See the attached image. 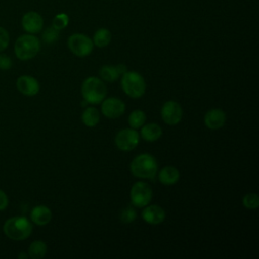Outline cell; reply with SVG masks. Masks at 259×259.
<instances>
[{
    "instance_id": "obj_23",
    "label": "cell",
    "mask_w": 259,
    "mask_h": 259,
    "mask_svg": "<svg viewBox=\"0 0 259 259\" xmlns=\"http://www.w3.org/2000/svg\"><path fill=\"white\" fill-rule=\"evenodd\" d=\"M243 204L249 209H256L259 206V197L256 193L250 192L243 197Z\"/></svg>"
},
{
    "instance_id": "obj_3",
    "label": "cell",
    "mask_w": 259,
    "mask_h": 259,
    "mask_svg": "<svg viewBox=\"0 0 259 259\" xmlns=\"http://www.w3.org/2000/svg\"><path fill=\"white\" fill-rule=\"evenodd\" d=\"M158 170L156 159L150 154H141L131 163L132 173L139 178L154 179Z\"/></svg>"
},
{
    "instance_id": "obj_11",
    "label": "cell",
    "mask_w": 259,
    "mask_h": 259,
    "mask_svg": "<svg viewBox=\"0 0 259 259\" xmlns=\"http://www.w3.org/2000/svg\"><path fill=\"white\" fill-rule=\"evenodd\" d=\"M21 25L23 29L30 33H37L42 29L44 26V19L40 14L35 11H28L26 12L21 19Z\"/></svg>"
},
{
    "instance_id": "obj_20",
    "label": "cell",
    "mask_w": 259,
    "mask_h": 259,
    "mask_svg": "<svg viewBox=\"0 0 259 259\" xmlns=\"http://www.w3.org/2000/svg\"><path fill=\"white\" fill-rule=\"evenodd\" d=\"M111 40V32L106 28H99L93 35V45L98 48L106 47Z\"/></svg>"
},
{
    "instance_id": "obj_21",
    "label": "cell",
    "mask_w": 259,
    "mask_h": 259,
    "mask_svg": "<svg viewBox=\"0 0 259 259\" xmlns=\"http://www.w3.org/2000/svg\"><path fill=\"white\" fill-rule=\"evenodd\" d=\"M99 75L102 78V80L109 82V83L115 82L120 76L116 69V66L113 67V66H107V65L101 67V69L99 71Z\"/></svg>"
},
{
    "instance_id": "obj_30",
    "label": "cell",
    "mask_w": 259,
    "mask_h": 259,
    "mask_svg": "<svg viewBox=\"0 0 259 259\" xmlns=\"http://www.w3.org/2000/svg\"><path fill=\"white\" fill-rule=\"evenodd\" d=\"M116 69H117V71H118L119 75H122V74H124V73L127 71L126 66H125V65H123V64H119V65H117V66H116Z\"/></svg>"
},
{
    "instance_id": "obj_9",
    "label": "cell",
    "mask_w": 259,
    "mask_h": 259,
    "mask_svg": "<svg viewBox=\"0 0 259 259\" xmlns=\"http://www.w3.org/2000/svg\"><path fill=\"white\" fill-rule=\"evenodd\" d=\"M161 116L167 124H177L182 118V108L178 102L169 100L163 104L161 109Z\"/></svg>"
},
{
    "instance_id": "obj_32",
    "label": "cell",
    "mask_w": 259,
    "mask_h": 259,
    "mask_svg": "<svg viewBox=\"0 0 259 259\" xmlns=\"http://www.w3.org/2000/svg\"><path fill=\"white\" fill-rule=\"evenodd\" d=\"M87 103H88V102H87V101L84 99V101L82 102V106H86V104H87Z\"/></svg>"
},
{
    "instance_id": "obj_13",
    "label": "cell",
    "mask_w": 259,
    "mask_h": 259,
    "mask_svg": "<svg viewBox=\"0 0 259 259\" xmlns=\"http://www.w3.org/2000/svg\"><path fill=\"white\" fill-rule=\"evenodd\" d=\"M165 210L157 204H152L148 206L146 205V207L142 211L143 220L151 225L161 224L165 220Z\"/></svg>"
},
{
    "instance_id": "obj_14",
    "label": "cell",
    "mask_w": 259,
    "mask_h": 259,
    "mask_svg": "<svg viewBox=\"0 0 259 259\" xmlns=\"http://www.w3.org/2000/svg\"><path fill=\"white\" fill-rule=\"evenodd\" d=\"M226 122V113L220 108H212L204 115V123L209 130H219Z\"/></svg>"
},
{
    "instance_id": "obj_29",
    "label": "cell",
    "mask_w": 259,
    "mask_h": 259,
    "mask_svg": "<svg viewBox=\"0 0 259 259\" xmlns=\"http://www.w3.org/2000/svg\"><path fill=\"white\" fill-rule=\"evenodd\" d=\"M8 205V197L6 193L0 189V210H4Z\"/></svg>"
},
{
    "instance_id": "obj_4",
    "label": "cell",
    "mask_w": 259,
    "mask_h": 259,
    "mask_svg": "<svg viewBox=\"0 0 259 259\" xmlns=\"http://www.w3.org/2000/svg\"><path fill=\"white\" fill-rule=\"evenodd\" d=\"M40 50L38 38L32 34L20 35L14 45V52L19 60L26 61L34 58Z\"/></svg>"
},
{
    "instance_id": "obj_25",
    "label": "cell",
    "mask_w": 259,
    "mask_h": 259,
    "mask_svg": "<svg viewBox=\"0 0 259 259\" xmlns=\"http://www.w3.org/2000/svg\"><path fill=\"white\" fill-rule=\"evenodd\" d=\"M68 23H69V16L66 13L57 14L53 19V26L58 30L65 28L68 25Z\"/></svg>"
},
{
    "instance_id": "obj_12",
    "label": "cell",
    "mask_w": 259,
    "mask_h": 259,
    "mask_svg": "<svg viewBox=\"0 0 259 259\" xmlns=\"http://www.w3.org/2000/svg\"><path fill=\"white\" fill-rule=\"evenodd\" d=\"M16 87L19 92L26 96H34L39 91V84L37 80L31 76H20L16 81Z\"/></svg>"
},
{
    "instance_id": "obj_1",
    "label": "cell",
    "mask_w": 259,
    "mask_h": 259,
    "mask_svg": "<svg viewBox=\"0 0 259 259\" xmlns=\"http://www.w3.org/2000/svg\"><path fill=\"white\" fill-rule=\"evenodd\" d=\"M3 231L5 235L12 240L15 241H21L27 239L31 232H32V226L28 219L25 217H13L8 219L4 226Z\"/></svg>"
},
{
    "instance_id": "obj_22",
    "label": "cell",
    "mask_w": 259,
    "mask_h": 259,
    "mask_svg": "<svg viewBox=\"0 0 259 259\" xmlns=\"http://www.w3.org/2000/svg\"><path fill=\"white\" fill-rule=\"evenodd\" d=\"M146 113L141 109H136L132 111V113L128 116V123L133 128H139L141 127L145 121H146Z\"/></svg>"
},
{
    "instance_id": "obj_5",
    "label": "cell",
    "mask_w": 259,
    "mask_h": 259,
    "mask_svg": "<svg viewBox=\"0 0 259 259\" xmlns=\"http://www.w3.org/2000/svg\"><path fill=\"white\" fill-rule=\"evenodd\" d=\"M121 88L132 98H140L145 94L146 82L141 74L136 71H126L122 74Z\"/></svg>"
},
{
    "instance_id": "obj_24",
    "label": "cell",
    "mask_w": 259,
    "mask_h": 259,
    "mask_svg": "<svg viewBox=\"0 0 259 259\" xmlns=\"http://www.w3.org/2000/svg\"><path fill=\"white\" fill-rule=\"evenodd\" d=\"M137 218V211L133 206H126L121 210L120 220L125 224L133 223Z\"/></svg>"
},
{
    "instance_id": "obj_2",
    "label": "cell",
    "mask_w": 259,
    "mask_h": 259,
    "mask_svg": "<svg viewBox=\"0 0 259 259\" xmlns=\"http://www.w3.org/2000/svg\"><path fill=\"white\" fill-rule=\"evenodd\" d=\"M83 98L90 104L100 103L106 96L105 83L97 77L86 78L81 87Z\"/></svg>"
},
{
    "instance_id": "obj_15",
    "label": "cell",
    "mask_w": 259,
    "mask_h": 259,
    "mask_svg": "<svg viewBox=\"0 0 259 259\" xmlns=\"http://www.w3.org/2000/svg\"><path fill=\"white\" fill-rule=\"evenodd\" d=\"M31 221L37 226H45L52 220V211L46 205H37L30 212Z\"/></svg>"
},
{
    "instance_id": "obj_28",
    "label": "cell",
    "mask_w": 259,
    "mask_h": 259,
    "mask_svg": "<svg viewBox=\"0 0 259 259\" xmlns=\"http://www.w3.org/2000/svg\"><path fill=\"white\" fill-rule=\"evenodd\" d=\"M11 66H12L11 59L5 54H0V69L8 70L11 68Z\"/></svg>"
},
{
    "instance_id": "obj_19",
    "label": "cell",
    "mask_w": 259,
    "mask_h": 259,
    "mask_svg": "<svg viewBox=\"0 0 259 259\" xmlns=\"http://www.w3.org/2000/svg\"><path fill=\"white\" fill-rule=\"evenodd\" d=\"M82 121L86 126L92 127L99 122V112L95 107H87L82 113Z\"/></svg>"
},
{
    "instance_id": "obj_16",
    "label": "cell",
    "mask_w": 259,
    "mask_h": 259,
    "mask_svg": "<svg viewBox=\"0 0 259 259\" xmlns=\"http://www.w3.org/2000/svg\"><path fill=\"white\" fill-rule=\"evenodd\" d=\"M179 171L172 166H166L159 172V181L165 185H172L179 179Z\"/></svg>"
},
{
    "instance_id": "obj_26",
    "label": "cell",
    "mask_w": 259,
    "mask_h": 259,
    "mask_svg": "<svg viewBox=\"0 0 259 259\" xmlns=\"http://www.w3.org/2000/svg\"><path fill=\"white\" fill-rule=\"evenodd\" d=\"M59 37V30L56 29L54 26L48 27L42 33V40L47 44L55 42Z\"/></svg>"
},
{
    "instance_id": "obj_6",
    "label": "cell",
    "mask_w": 259,
    "mask_h": 259,
    "mask_svg": "<svg viewBox=\"0 0 259 259\" xmlns=\"http://www.w3.org/2000/svg\"><path fill=\"white\" fill-rule=\"evenodd\" d=\"M153 197L151 186L144 181H137L131 188V201L137 207L148 205Z\"/></svg>"
},
{
    "instance_id": "obj_10",
    "label": "cell",
    "mask_w": 259,
    "mask_h": 259,
    "mask_svg": "<svg viewBox=\"0 0 259 259\" xmlns=\"http://www.w3.org/2000/svg\"><path fill=\"white\" fill-rule=\"evenodd\" d=\"M101 111L108 118H116L123 114L125 110L124 102L116 97H109L102 100Z\"/></svg>"
},
{
    "instance_id": "obj_18",
    "label": "cell",
    "mask_w": 259,
    "mask_h": 259,
    "mask_svg": "<svg viewBox=\"0 0 259 259\" xmlns=\"http://www.w3.org/2000/svg\"><path fill=\"white\" fill-rule=\"evenodd\" d=\"M47 244L44 241H33L28 247V256L32 259H41L47 254Z\"/></svg>"
},
{
    "instance_id": "obj_31",
    "label": "cell",
    "mask_w": 259,
    "mask_h": 259,
    "mask_svg": "<svg viewBox=\"0 0 259 259\" xmlns=\"http://www.w3.org/2000/svg\"><path fill=\"white\" fill-rule=\"evenodd\" d=\"M18 257H19V258H26V257H27V255H26V254L21 253V254H19V255H18Z\"/></svg>"
},
{
    "instance_id": "obj_7",
    "label": "cell",
    "mask_w": 259,
    "mask_h": 259,
    "mask_svg": "<svg viewBox=\"0 0 259 259\" xmlns=\"http://www.w3.org/2000/svg\"><path fill=\"white\" fill-rule=\"evenodd\" d=\"M68 47L74 55L82 58L91 54L93 41L85 34L74 33L68 38Z\"/></svg>"
},
{
    "instance_id": "obj_17",
    "label": "cell",
    "mask_w": 259,
    "mask_h": 259,
    "mask_svg": "<svg viewBox=\"0 0 259 259\" xmlns=\"http://www.w3.org/2000/svg\"><path fill=\"white\" fill-rule=\"evenodd\" d=\"M141 136L145 141L155 142L162 136V128L157 123H147L141 130Z\"/></svg>"
},
{
    "instance_id": "obj_27",
    "label": "cell",
    "mask_w": 259,
    "mask_h": 259,
    "mask_svg": "<svg viewBox=\"0 0 259 259\" xmlns=\"http://www.w3.org/2000/svg\"><path fill=\"white\" fill-rule=\"evenodd\" d=\"M9 45V33L8 31L0 26V53L3 52Z\"/></svg>"
},
{
    "instance_id": "obj_8",
    "label": "cell",
    "mask_w": 259,
    "mask_h": 259,
    "mask_svg": "<svg viewBox=\"0 0 259 259\" xmlns=\"http://www.w3.org/2000/svg\"><path fill=\"white\" fill-rule=\"evenodd\" d=\"M140 136L135 128H123L115 136V145L121 151H131L137 147Z\"/></svg>"
}]
</instances>
